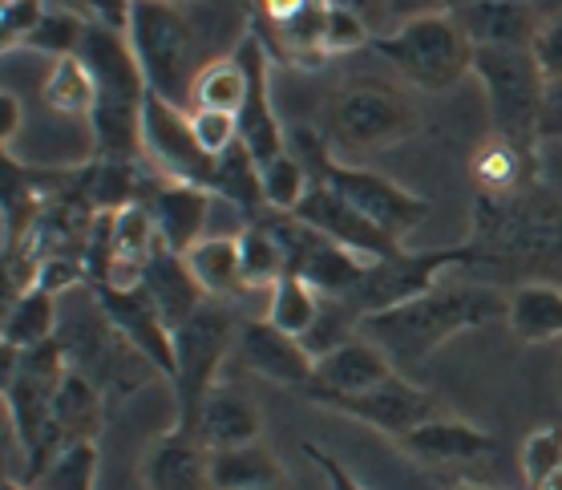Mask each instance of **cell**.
<instances>
[{"mask_svg":"<svg viewBox=\"0 0 562 490\" xmlns=\"http://www.w3.org/2000/svg\"><path fill=\"white\" fill-rule=\"evenodd\" d=\"M93 98H98V86H93V74L86 57H57L45 78V102L57 110V114H77L90 122Z\"/></svg>","mask_w":562,"mask_h":490,"instance_id":"cell-33","label":"cell"},{"mask_svg":"<svg viewBox=\"0 0 562 490\" xmlns=\"http://www.w3.org/2000/svg\"><path fill=\"white\" fill-rule=\"evenodd\" d=\"M105 410H110L105 393L86 374H77V369H69L61 377L57 393H53V417H57L65 446H74V442H98V434L105 426Z\"/></svg>","mask_w":562,"mask_h":490,"instance_id":"cell-24","label":"cell"},{"mask_svg":"<svg viewBox=\"0 0 562 490\" xmlns=\"http://www.w3.org/2000/svg\"><path fill=\"white\" fill-rule=\"evenodd\" d=\"M49 4H61V9L81 16L86 25L110 29V33H126L130 13H134V0H49Z\"/></svg>","mask_w":562,"mask_h":490,"instance_id":"cell-41","label":"cell"},{"mask_svg":"<svg viewBox=\"0 0 562 490\" xmlns=\"http://www.w3.org/2000/svg\"><path fill=\"white\" fill-rule=\"evenodd\" d=\"M251 4H256V21H259V25L283 29V25H292V21H300V16L324 9L328 0H251Z\"/></svg>","mask_w":562,"mask_h":490,"instance_id":"cell-43","label":"cell"},{"mask_svg":"<svg viewBox=\"0 0 562 490\" xmlns=\"http://www.w3.org/2000/svg\"><path fill=\"white\" fill-rule=\"evenodd\" d=\"M239 264H244L247 292H263V288L271 292L288 276V252H283L280 235L271 232L263 220L244 223V232H239Z\"/></svg>","mask_w":562,"mask_h":490,"instance_id":"cell-30","label":"cell"},{"mask_svg":"<svg viewBox=\"0 0 562 490\" xmlns=\"http://www.w3.org/2000/svg\"><path fill=\"white\" fill-rule=\"evenodd\" d=\"M458 4H461V0H446V9H449V13H453V9H458Z\"/></svg>","mask_w":562,"mask_h":490,"instance_id":"cell-51","label":"cell"},{"mask_svg":"<svg viewBox=\"0 0 562 490\" xmlns=\"http://www.w3.org/2000/svg\"><path fill=\"white\" fill-rule=\"evenodd\" d=\"M142 203L150 207L154 227H158V240L162 247L187 256L199 240H203L206 227V207H211V191L206 187H191V182H170L158 179L150 182V191L142 194Z\"/></svg>","mask_w":562,"mask_h":490,"instance_id":"cell-17","label":"cell"},{"mask_svg":"<svg viewBox=\"0 0 562 490\" xmlns=\"http://www.w3.org/2000/svg\"><path fill=\"white\" fill-rule=\"evenodd\" d=\"M45 9H49V0H9V4H0V41H4V49H21L37 33Z\"/></svg>","mask_w":562,"mask_h":490,"instance_id":"cell-40","label":"cell"},{"mask_svg":"<svg viewBox=\"0 0 562 490\" xmlns=\"http://www.w3.org/2000/svg\"><path fill=\"white\" fill-rule=\"evenodd\" d=\"M535 490H562V466L547 478V482H542V487H535Z\"/></svg>","mask_w":562,"mask_h":490,"instance_id":"cell-48","label":"cell"},{"mask_svg":"<svg viewBox=\"0 0 562 490\" xmlns=\"http://www.w3.org/2000/svg\"><path fill=\"white\" fill-rule=\"evenodd\" d=\"M372 49L425 93H446L465 74H473V45L453 13L409 16L393 33L372 37Z\"/></svg>","mask_w":562,"mask_h":490,"instance_id":"cell-9","label":"cell"},{"mask_svg":"<svg viewBox=\"0 0 562 490\" xmlns=\"http://www.w3.org/2000/svg\"><path fill=\"white\" fill-rule=\"evenodd\" d=\"M473 74L486 86V105L494 134L538 158L547 86L530 49H473Z\"/></svg>","mask_w":562,"mask_h":490,"instance_id":"cell-8","label":"cell"},{"mask_svg":"<svg viewBox=\"0 0 562 490\" xmlns=\"http://www.w3.org/2000/svg\"><path fill=\"white\" fill-rule=\"evenodd\" d=\"M57 345L65 348L69 369L90 377L93 386L105 393L110 405L126 401L130 393L146 389L150 381H158V377H167L110 316H105V309L98 300H90V309L81 312V316H74L65 328H57Z\"/></svg>","mask_w":562,"mask_h":490,"instance_id":"cell-6","label":"cell"},{"mask_svg":"<svg viewBox=\"0 0 562 490\" xmlns=\"http://www.w3.org/2000/svg\"><path fill=\"white\" fill-rule=\"evenodd\" d=\"M187 268L203 285L211 300L244 297V264H239V235H203L187 252Z\"/></svg>","mask_w":562,"mask_h":490,"instance_id":"cell-25","label":"cell"},{"mask_svg":"<svg viewBox=\"0 0 562 490\" xmlns=\"http://www.w3.org/2000/svg\"><path fill=\"white\" fill-rule=\"evenodd\" d=\"M239 328H244V316L231 300H206L203 309L175 328V377H170L175 405H179L175 430L194 434L203 401L218 386V369L239 348Z\"/></svg>","mask_w":562,"mask_h":490,"instance_id":"cell-4","label":"cell"},{"mask_svg":"<svg viewBox=\"0 0 562 490\" xmlns=\"http://www.w3.org/2000/svg\"><path fill=\"white\" fill-rule=\"evenodd\" d=\"M194 438L203 442L211 454L251 446V442H263V417H259L256 401L247 398V393H239V389L231 386H215L211 398L203 401Z\"/></svg>","mask_w":562,"mask_h":490,"instance_id":"cell-21","label":"cell"},{"mask_svg":"<svg viewBox=\"0 0 562 490\" xmlns=\"http://www.w3.org/2000/svg\"><path fill=\"white\" fill-rule=\"evenodd\" d=\"M244 98H247L244 62H239L235 53H231V57H211V65L194 78L191 110H223V114L239 118Z\"/></svg>","mask_w":562,"mask_h":490,"instance_id":"cell-31","label":"cell"},{"mask_svg":"<svg viewBox=\"0 0 562 490\" xmlns=\"http://www.w3.org/2000/svg\"><path fill=\"white\" fill-rule=\"evenodd\" d=\"M142 288L150 292L154 309L162 312V321H167L170 336H175V328H179L187 316H194V312H199L206 300H211L203 292V285L194 280V271L187 268V256L170 252V247H158V252L150 256Z\"/></svg>","mask_w":562,"mask_h":490,"instance_id":"cell-22","label":"cell"},{"mask_svg":"<svg viewBox=\"0 0 562 490\" xmlns=\"http://www.w3.org/2000/svg\"><path fill=\"white\" fill-rule=\"evenodd\" d=\"M422 130V114L401 86L384 78H348L328 102L324 138L345 155H372Z\"/></svg>","mask_w":562,"mask_h":490,"instance_id":"cell-5","label":"cell"},{"mask_svg":"<svg viewBox=\"0 0 562 490\" xmlns=\"http://www.w3.org/2000/svg\"><path fill=\"white\" fill-rule=\"evenodd\" d=\"M49 341H57V297L41 292V288L16 292L13 304H9V316H4L0 345L25 353V348L49 345Z\"/></svg>","mask_w":562,"mask_h":490,"instance_id":"cell-28","label":"cell"},{"mask_svg":"<svg viewBox=\"0 0 562 490\" xmlns=\"http://www.w3.org/2000/svg\"><path fill=\"white\" fill-rule=\"evenodd\" d=\"M142 158L170 182H191L211 191V175H215V158L206 155L191 126V110L162 102L158 93L146 98V114H142Z\"/></svg>","mask_w":562,"mask_h":490,"instance_id":"cell-10","label":"cell"},{"mask_svg":"<svg viewBox=\"0 0 562 490\" xmlns=\"http://www.w3.org/2000/svg\"><path fill=\"white\" fill-rule=\"evenodd\" d=\"M194 138L211 158H223L231 146L239 143V118L223 114V110H191Z\"/></svg>","mask_w":562,"mask_h":490,"instance_id":"cell-39","label":"cell"},{"mask_svg":"<svg viewBox=\"0 0 562 490\" xmlns=\"http://www.w3.org/2000/svg\"><path fill=\"white\" fill-rule=\"evenodd\" d=\"M295 155L307 163L312 179H319L324 187H333L348 207H357L372 227H381L396 244L429 215V199L405 191V187H396L393 179H384V175H376V170H369V167H348V163L333 158L328 155V138H319L312 130H300V134H295Z\"/></svg>","mask_w":562,"mask_h":490,"instance_id":"cell-7","label":"cell"},{"mask_svg":"<svg viewBox=\"0 0 562 490\" xmlns=\"http://www.w3.org/2000/svg\"><path fill=\"white\" fill-rule=\"evenodd\" d=\"M514 336H522L530 345L562 336V288L559 285H522L510 297L506 312Z\"/></svg>","mask_w":562,"mask_h":490,"instance_id":"cell-29","label":"cell"},{"mask_svg":"<svg viewBox=\"0 0 562 490\" xmlns=\"http://www.w3.org/2000/svg\"><path fill=\"white\" fill-rule=\"evenodd\" d=\"M316 405L324 410H336L345 413V417H357L364 426L381 430L389 438H405L409 430L425 426V422H434L446 413V405L429 393V389L413 386L405 374H393L384 377L381 386L364 389V393H348V398H312Z\"/></svg>","mask_w":562,"mask_h":490,"instance_id":"cell-11","label":"cell"},{"mask_svg":"<svg viewBox=\"0 0 562 490\" xmlns=\"http://www.w3.org/2000/svg\"><path fill=\"white\" fill-rule=\"evenodd\" d=\"M211 487L215 490H259V487H288L280 458L263 446H235V450L211 454Z\"/></svg>","mask_w":562,"mask_h":490,"instance_id":"cell-26","label":"cell"},{"mask_svg":"<svg viewBox=\"0 0 562 490\" xmlns=\"http://www.w3.org/2000/svg\"><path fill=\"white\" fill-rule=\"evenodd\" d=\"M396 365L384 357V348H376L364 333L333 348L328 357L316 361L312 386L304 389V398H348V393H364V389L381 386L384 377H393Z\"/></svg>","mask_w":562,"mask_h":490,"instance_id":"cell-16","label":"cell"},{"mask_svg":"<svg viewBox=\"0 0 562 490\" xmlns=\"http://www.w3.org/2000/svg\"><path fill=\"white\" fill-rule=\"evenodd\" d=\"M518 463H522L526 487L530 490L542 487V482L562 466V426H538L535 434L522 442Z\"/></svg>","mask_w":562,"mask_h":490,"instance_id":"cell-38","label":"cell"},{"mask_svg":"<svg viewBox=\"0 0 562 490\" xmlns=\"http://www.w3.org/2000/svg\"><path fill=\"white\" fill-rule=\"evenodd\" d=\"M235 353H239V361L256 377L276 381L283 389H300V393L312 386V374H316V361L304 348V341L276 328L268 316H244Z\"/></svg>","mask_w":562,"mask_h":490,"instance_id":"cell-13","label":"cell"},{"mask_svg":"<svg viewBox=\"0 0 562 490\" xmlns=\"http://www.w3.org/2000/svg\"><path fill=\"white\" fill-rule=\"evenodd\" d=\"M319 304H324V297H319L316 288L307 285L304 276L288 271L280 285L268 292V321L276 324V328H283L288 336H300V341H304L307 328H312L319 316Z\"/></svg>","mask_w":562,"mask_h":490,"instance_id":"cell-32","label":"cell"},{"mask_svg":"<svg viewBox=\"0 0 562 490\" xmlns=\"http://www.w3.org/2000/svg\"><path fill=\"white\" fill-rule=\"evenodd\" d=\"M93 478H98V442H74L53 458L33 490H93Z\"/></svg>","mask_w":562,"mask_h":490,"instance_id":"cell-36","label":"cell"},{"mask_svg":"<svg viewBox=\"0 0 562 490\" xmlns=\"http://www.w3.org/2000/svg\"><path fill=\"white\" fill-rule=\"evenodd\" d=\"M259 490H288V487H259Z\"/></svg>","mask_w":562,"mask_h":490,"instance_id":"cell-52","label":"cell"},{"mask_svg":"<svg viewBox=\"0 0 562 490\" xmlns=\"http://www.w3.org/2000/svg\"><path fill=\"white\" fill-rule=\"evenodd\" d=\"M559 134L562 138V81L547 86V110H542V138Z\"/></svg>","mask_w":562,"mask_h":490,"instance_id":"cell-45","label":"cell"},{"mask_svg":"<svg viewBox=\"0 0 562 490\" xmlns=\"http://www.w3.org/2000/svg\"><path fill=\"white\" fill-rule=\"evenodd\" d=\"M81 57L98 86L90 110L93 158L110 163V167H134L142 158V114H146V98H150L138 57L130 49L126 33H110L98 25H90L81 41Z\"/></svg>","mask_w":562,"mask_h":490,"instance_id":"cell-2","label":"cell"},{"mask_svg":"<svg viewBox=\"0 0 562 490\" xmlns=\"http://www.w3.org/2000/svg\"><path fill=\"white\" fill-rule=\"evenodd\" d=\"M86 33H90V25H86L81 16L69 13V9H61V4H49V9H45V16H41L37 33L25 41V49L49 53L53 62H57V57H77V53H81V41H86Z\"/></svg>","mask_w":562,"mask_h":490,"instance_id":"cell-35","label":"cell"},{"mask_svg":"<svg viewBox=\"0 0 562 490\" xmlns=\"http://www.w3.org/2000/svg\"><path fill=\"white\" fill-rule=\"evenodd\" d=\"M307 191H312V170L292 151L276 158L271 167H263V199H268V211L295 215V207L304 203Z\"/></svg>","mask_w":562,"mask_h":490,"instance_id":"cell-34","label":"cell"},{"mask_svg":"<svg viewBox=\"0 0 562 490\" xmlns=\"http://www.w3.org/2000/svg\"><path fill=\"white\" fill-rule=\"evenodd\" d=\"M470 179L477 187L482 199H506V194H518L526 187L538 182V158L522 155L518 146H510L506 138H486L477 146V155L470 163Z\"/></svg>","mask_w":562,"mask_h":490,"instance_id":"cell-23","label":"cell"},{"mask_svg":"<svg viewBox=\"0 0 562 490\" xmlns=\"http://www.w3.org/2000/svg\"><path fill=\"white\" fill-rule=\"evenodd\" d=\"M4 490H33L29 482H21V478H4Z\"/></svg>","mask_w":562,"mask_h":490,"instance_id":"cell-49","label":"cell"},{"mask_svg":"<svg viewBox=\"0 0 562 490\" xmlns=\"http://www.w3.org/2000/svg\"><path fill=\"white\" fill-rule=\"evenodd\" d=\"M93 300L102 304L105 316H110L170 381V377H175V336H170L162 312L154 309L150 292L142 285L138 288H93Z\"/></svg>","mask_w":562,"mask_h":490,"instance_id":"cell-15","label":"cell"},{"mask_svg":"<svg viewBox=\"0 0 562 490\" xmlns=\"http://www.w3.org/2000/svg\"><path fill=\"white\" fill-rule=\"evenodd\" d=\"M235 57L247 69V98H244V110H239V143L251 151V158H256L259 167H271L280 155H288L280 114L271 105V53L263 45V37L251 29V33H244Z\"/></svg>","mask_w":562,"mask_h":490,"instance_id":"cell-12","label":"cell"},{"mask_svg":"<svg viewBox=\"0 0 562 490\" xmlns=\"http://www.w3.org/2000/svg\"><path fill=\"white\" fill-rule=\"evenodd\" d=\"M126 41L150 93L179 110H191L194 78L211 62L203 57V37L179 0H134Z\"/></svg>","mask_w":562,"mask_h":490,"instance_id":"cell-3","label":"cell"},{"mask_svg":"<svg viewBox=\"0 0 562 490\" xmlns=\"http://www.w3.org/2000/svg\"><path fill=\"white\" fill-rule=\"evenodd\" d=\"M304 454H307V458H312V463L319 466V475L328 478V490H364V487H360V482H357V478L348 475L345 466L336 463L333 454H324V450H319L316 442H304Z\"/></svg>","mask_w":562,"mask_h":490,"instance_id":"cell-44","label":"cell"},{"mask_svg":"<svg viewBox=\"0 0 562 490\" xmlns=\"http://www.w3.org/2000/svg\"><path fill=\"white\" fill-rule=\"evenodd\" d=\"M401 446L425 466H473L498 450V438L486 434V430L470 426V422H461V417L441 413L434 422L409 430L401 438Z\"/></svg>","mask_w":562,"mask_h":490,"instance_id":"cell-20","label":"cell"},{"mask_svg":"<svg viewBox=\"0 0 562 490\" xmlns=\"http://www.w3.org/2000/svg\"><path fill=\"white\" fill-rule=\"evenodd\" d=\"M510 312V297H502L498 288L477 285V280H437L429 292L405 300L396 309L372 312L360 321V333L372 345L384 348V357L393 365H422L434 348H441L449 336L490 324Z\"/></svg>","mask_w":562,"mask_h":490,"instance_id":"cell-1","label":"cell"},{"mask_svg":"<svg viewBox=\"0 0 562 490\" xmlns=\"http://www.w3.org/2000/svg\"><path fill=\"white\" fill-rule=\"evenodd\" d=\"M211 194H223L231 207H239L247 223L259 220L268 211L263 199V167H259L244 143H235L223 158H215V175H211Z\"/></svg>","mask_w":562,"mask_h":490,"instance_id":"cell-27","label":"cell"},{"mask_svg":"<svg viewBox=\"0 0 562 490\" xmlns=\"http://www.w3.org/2000/svg\"><path fill=\"white\" fill-rule=\"evenodd\" d=\"M530 53H535V62H538V69H542V78H547V81H562V13L547 16V21L538 25Z\"/></svg>","mask_w":562,"mask_h":490,"instance_id":"cell-42","label":"cell"},{"mask_svg":"<svg viewBox=\"0 0 562 490\" xmlns=\"http://www.w3.org/2000/svg\"><path fill=\"white\" fill-rule=\"evenodd\" d=\"M372 45L369 21L352 9H340V4H328L324 13V29H319V57H345V53H357Z\"/></svg>","mask_w":562,"mask_h":490,"instance_id":"cell-37","label":"cell"},{"mask_svg":"<svg viewBox=\"0 0 562 490\" xmlns=\"http://www.w3.org/2000/svg\"><path fill=\"white\" fill-rule=\"evenodd\" d=\"M295 215L360 259H389L401 252L396 240H389L381 227H372L357 207H348L333 187H324L319 179H312V191L304 194V203L295 207Z\"/></svg>","mask_w":562,"mask_h":490,"instance_id":"cell-14","label":"cell"},{"mask_svg":"<svg viewBox=\"0 0 562 490\" xmlns=\"http://www.w3.org/2000/svg\"><path fill=\"white\" fill-rule=\"evenodd\" d=\"M142 487L146 490H215L211 487V450L194 434L170 430L150 442L142 458Z\"/></svg>","mask_w":562,"mask_h":490,"instance_id":"cell-19","label":"cell"},{"mask_svg":"<svg viewBox=\"0 0 562 490\" xmlns=\"http://www.w3.org/2000/svg\"><path fill=\"white\" fill-rule=\"evenodd\" d=\"M179 4H182V0H179Z\"/></svg>","mask_w":562,"mask_h":490,"instance_id":"cell-53","label":"cell"},{"mask_svg":"<svg viewBox=\"0 0 562 490\" xmlns=\"http://www.w3.org/2000/svg\"><path fill=\"white\" fill-rule=\"evenodd\" d=\"M453 490H490V487H482V482H458Z\"/></svg>","mask_w":562,"mask_h":490,"instance_id":"cell-50","label":"cell"},{"mask_svg":"<svg viewBox=\"0 0 562 490\" xmlns=\"http://www.w3.org/2000/svg\"><path fill=\"white\" fill-rule=\"evenodd\" d=\"M453 16L473 49H530L542 25L526 0H461Z\"/></svg>","mask_w":562,"mask_h":490,"instance_id":"cell-18","label":"cell"},{"mask_svg":"<svg viewBox=\"0 0 562 490\" xmlns=\"http://www.w3.org/2000/svg\"><path fill=\"white\" fill-rule=\"evenodd\" d=\"M0 143H13L16 126H21V102H16V93H0Z\"/></svg>","mask_w":562,"mask_h":490,"instance_id":"cell-46","label":"cell"},{"mask_svg":"<svg viewBox=\"0 0 562 490\" xmlns=\"http://www.w3.org/2000/svg\"><path fill=\"white\" fill-rule=\"evenodd\" d=\"M328 4H340V9H352V13H360V16H364V21H369V25H372V16H376V13H372V9H381L384 0H328Z\"/></svg>","mask_w":562,"mask_h":490,"instance_id":"cell-47","label":"cell"}]
</instances>
